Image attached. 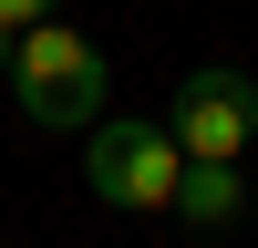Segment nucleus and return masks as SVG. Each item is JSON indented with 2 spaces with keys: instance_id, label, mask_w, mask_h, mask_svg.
<instances>
[{
  "instance_id": "1",
  "label": "nucleus",
  "mask_w": 258,
  "mask_h": 248,
  "mask_svg": "<svg viewBox=\"0 0 258 248\" xmlns=\"http://www.w3.org/2000/svg\"><path fill=\"white\" fill-rule=\"evenodd\" d=\"M11 103L41 124V135H83V124L103 114V52L73 31V21L11 31Z\"/></svg>"
},
{
  "instance_id": "2",
  "label": "nucleus",
  "mask_w": 258,
  "mask_h": 248,
  "mask_svg": "<svg viewBox=\"0 0 258 248\" xmlns=\"http://www.w3.org/2000/svg\"><path fill=\"white\" fill-rule=\"evenodd\" d=\"M83 165H93V197H103V207H176L186 145L165 135V124H93Z\"/></svg>"
},
{
  "instance_id": "3",
  "label": "nucleus",
  "mask_w": 258,
  "mask_h": 248,
  "mask_svg": "<svg viewBox=\"0 0 258 248\" xmlns=\"http://www.w3.org/2000/svg\"><path fill=\"white\" fill-rule=\"evenodd\" d=\"M165 135H176L186 155L238 165V155H248V135H258V83L238 73V62H207V73H186V83H176V114H165Z\"/></svg>"
},
{
  "instance_id": "4",
  "label": "nucleus",
  "mask_w": 258,
  "mask_h": 248,
  "mask_svg": "<svg viewBox=\"0 0 258 248\" xmlns=\"http://www.w3.org/2000/svg\"><path fill=\"white\" fill-rule=\"evenodd\" d=\"M238 207H248L238 165H217V155H186V176H176V217H186V227H227Z\"/></svg>"
},
{
  "instance_id": "5",
  "label": "nucleus",
  "mask_w": 258,
  "mask_h": 248,
  "mask_svg": "<svg viewBox=\"0 0 258 248\" xmlns=\"http://www.w3.org/2000/svg\"><path fill=\"white\" fill-rule=\"evenodd\" d=\"M62 0H0V31H31V21H52Z\"/></svg>"
},
{
  "instance_id": "6",
  "label": "nucleus",
  "mask_w": 258,
  "mask_h": 248,
  "mask_svg": "<svg viewBox=\"0 0 258 248\" xmlns=\"http://www.w3.org/2000/svg\"><path fill=\"white\" fill-rule=\"evenodd\" d=\"M0 62H11V31H0Z\"/></svg>"
}]
</instances>
